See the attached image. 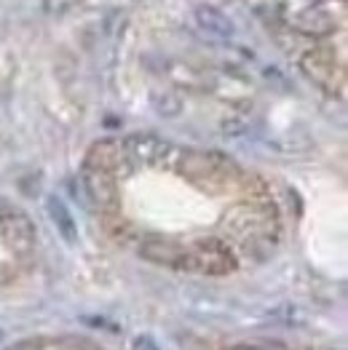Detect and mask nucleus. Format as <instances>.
Instances as JSON below:
<instances>
[{
  "instance_id": "1",
  "label": "nucleus",
  "mask_w": 348,
  "mask_h": 350,
  "mask_svg": "<svg viewBox=\"0 0 348 350\" xmlns=\"http://www.w3.org/2000/svg\"><path fill=\"white\" fill-rule=\"evenodd\" d=\"M225 228L247 254H271L279 243V217L271 201L238 204L225 217Z\"/></svg>"
},
{
  "instance_id": "2",
  "label": "nucleus",
  "mask_w": 348,
  "mask_h": 350,
  "mask_svg": "<svg viewBox=\"0 0 348 350\" xmlns=\"http://www.w3.org/2000/svg\"><path fill=\"white\" fill-rule=\"evenodd\" d=\"M172 169L179 172L185 179H190L193 185H199L203 190H212V193H223L241 179V169L231 158H225L220 152H201V150L177 147Z\"/></svg>"
},
{
  "instance_id": "3",
  "label": "nucleus",
  "mask_w": 348,
  "mask_h": 350,
  "mask_svg": "<svg viewBox=\"0 0 348 350\" xmlns=\"http://www.w3.org/2000/svg\"><path fill=\"white\" fill-rule=\"evenodd\" d=\"M238 267L233 249L220 238H201L188 246V267L185 273L201 275H228Z\"/></svg>"
},
{
  "instance_id": "4",
  "label": "nucleus",
  "mask_w": 348,
  "mask_h": 350,
  "mask_svg": "<svg viewBox=\"0 0 348 350\" xmlns=\"http://www.w3.org/2000/svg\"><path fill=\"white\" fill-rule=\"evenodd\" d=\"M126 155L132 166H153V169H172L177 147L156 134H132L123 139Z\"/></svg>"
},
{
  "instance_id": "5",
  "label": "nucleus",
  "mask_w": 348,
  "mask_h": 350,
  "mask_svg": "<svg viewBox=\"0 0 348 350\" xmlns=\"http://www.w3.org/2000/svg\"><path fill=\"white\" fill-rule=\"evenodd\" d=\"M86 169H94V172H102V174L113 176V179H123V176L132 174V161L126 155V147L121 139H99L88 147L86 152Z\"/></svg>"
},
{
  "instance_id": "6",
  "label": "nucleus",
  "mask_w": 348,
  "mask_h": 350,
  "mask_svg": "<svg viewBox=\"0 0 348 350\" xmlns=\"http://www.w3.org/2000/svg\"><path fill=\"white\" fill-rule=\"evenodd\" d=\"M300 67H303V72L314 81V83H319L324 91H330V94H335V91H343V67L335 62V57L330 54V51H306L303 57H300Z\"/></svg>"
},
{
  "instance_id": "7",
  "label": "nucleus",
  "mask_w": 348,
  "mask_h": 350,
  "mask_svg": "<svg viewBox=\"0 0 348 350\" xmlns=\"http://www.w3.org/2000/svg\"><path fill=\"white\" fill-rule=\"evenodd\" d=\"M81 185H84V193H86L88 204L97 206L102 214H116L118 208H121V190H118V182L113 176L84 166Z\"/></svg>"
},
{
  "instance_id": "8",
  "label": "nucleus",
  "mask_w": 348,
  "mask_h": 350,
  "mask_svg": "<svg viewBox=\"0 0 348 350\" xmlns=\"http://www.w3.org/2000/svg\"><path fill=\"white\" fill-rule=\"evenodd\" d=\"M0 238L5 241V246L16 254H29L35 249V225L29 222V217L19 208H8L0 217Z\"/></svg>"
},
{
  "instance_id": "9",
  "label": "nucleus",
  "mask_w": 348,
  "mask_h": 350,
  "mask_svg": "<svg viewBox=\"0 0 348 350\" xmlns=\"http://www.w3.org/2000/svg\"><path fill=\"white\" fill-rule=\"evenodd\" d=\"M140 257L161 267L185 270L188 267V246L177 243L172 238H147L140 243Z\"/></svg>"
},
{
  "instance_id": "10",
  "label": "nucleus",
  "mask_w": 348,
  "mask_h": 350,
  "mask_svg": "<svg viewBox=\"0 0 348 350\" xmlns=\"http://www.w3.org/2000/svg\"><path fill=\"white\" fill-rule=\"evenodd\" d=\"M290 27L295 29L297 35L321 38V35H330L332 29L338 27V22H335V16L327 14L324 8H306V11H300L297 16H292Z\"/></svg>"
},
{
  "instance_id": "11",
  "label": "nucleus",
  "mask_w": 348,
  "mask_h": 350,
  "mask_svg": "<svg viewBox=\"0 0 348 350\" xmlns=\"http://www.w3.org/2000/svg\"><path fill=\"white\" fill-rule=\"evenodd\" d=\"M196 25L201 27V32H206L214 40H228L236 32L231 19L220 8H214V5H199L196 8Z\"/></svg>"
},
{
  "instance_id": "12",
  "label": "nucleus",
  "mask_w": 348,
  "mask_h": 350,
  "mask_svg": "<svg viewBox=\"0 0 348 350\" xmlns=\"http://www.w3.org/2000/svg\"><path fill=\"white\" fill-rule=\"evenodd\" d=\"M46 211H49L51 222L57 225L59 235H62L67 243H75V241H78V225H75L70 208L62 204L57 196H49V198H46Z\"/></svg>"
},
{
  "instance_id": "13",
  "label": "nucleus",
  "mask_w": 348,
  "mask_h": 350,
  "mask_svg": "<svg viewBox=\"0 0 348 350\" xmlns=\"http://www.w3.org/2000/svg\"><path fill=\"white\" fill-rule=\"evenodd\" d=\"M153 105H156V110L164 113V116L179 113V102H177V96H172V94H156V96H153Z\"/></svg>"
},
{
  "instance_id": "14",
  "label": "nucleus",
  "mask_w": 348,
  "mask_h": 350,
  "mask_svg": "<svg viewBox=\"0 0 348 350\" xmlns=\"http://www.w3.org/2000/svg\"><path fill=\"white\" fill-rule=\"evenodd\" d=\"M129 348L132 350H161L158 348V342H156L150 334H137V337H132Z\"/></svg>"
},
{
  "instance_id": "15",
  "label": "nucleus",
  "mask_w": 348,
  "mask_h": 350,
  "mask_svg": "<svg viewBox=\"0 0 348 350\" xmlns=\"http://www.w3.org/2000/svg\"><path fill=\"white\" fill-rule=\"evenodd\" d=\"M8 350H40V342H35V340H25V342H16L14 348Z\"/></svg>"
},
{
  "instance_id": "16",
  "label": "nucleus",
  "mask_w": 348,
  "mask_h": 350,
  "mask_svg": "<svg viewBox=\"0 0 348 350\" xmlns=\"http://www.w3.org/2000/svg\"><path fill=\"white\" fill-rule=\"evenodd\" d=\"M233 350H282L279 345H238Z\"/></svg>"
},
{
  "instance_id": "17",
  "label": "nucleus",
  "mask_w": 348,
  "mask_h": 350,
  "mask_svg": "<svg viewBox=\"0 0 348 350\" xmlns=\"http://www.w3.org/2000/svg\"><path fill=\"white\" fill-rule=\"evenodd\" d=\"M11 281V267L8 265H0V286Z\"/></svg>"
},
{
  "instance_id": "18",
  "label": "nucleus",
  "mask_w": 348,
  "mask_h": 350,
  "mask_svg": "<svg viewBox=\"0 0 348 350\" xmlns=\"http://www.w3.org/2000/svg\"><path fill=\"white\" fill-rule=\"evenodd\" d=\"M8 208H11V206L5 204V201H0V217H3V214H5V211H8Z\"/></svg>"
},
{
  "instance_id": "19",
  "label": "nucleus",
  "mask_w": 348,
  "mask_h": 350,
  "mask_svg": "<svg viewBox=\"0 0 348 350\" xmlns=\"http://www.w3.org/2000/svg\"><path fill=\"white\" fill-rule=\"evenodd\" d=\"M314 350H332V348H314Z\"/></svg>"
}]
</instances>
